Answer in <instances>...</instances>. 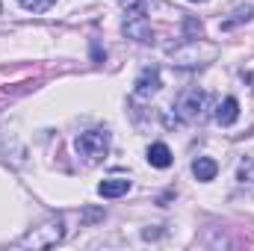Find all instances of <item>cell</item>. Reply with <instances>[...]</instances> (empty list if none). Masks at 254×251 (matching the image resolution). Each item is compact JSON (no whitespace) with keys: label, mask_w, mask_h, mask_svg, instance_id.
<instances>
[{"label":"cell","mask_w":254,"mask_h":251,"mask_svg":"<svg viewBox=\"0 0 254 251\" xmlns=\"http://www.w3.org/2000/svg\"><path fill=\"white\" fill-rule=\"evenodd\" d=\"M145 3H148V0H119V6H122L125 12H139V9H145Z\"/></svg>","instance_id":"5bb4252c"},{"label":"cell","mask_w":254,"mask_h":251,"mask_svg":"<svg viewBox=\"0 0 254 251\" xmlns=\"http://www.w3.org/2000/svg\"><path fill=\"white\" fill-rule=\"evenodd\" d=\"M63 237H65L63 219H60V216H54V219L42 222L39 228H30V231L21 237V243H18V246H24V249H51V246L63 243Z\"/></svg>","instance_id":"7a4b0ae2"},{"label":"cell","mask_w":254,"mask_h":251,"mask_svg":"<svg viewBox=\"0 0 254 251\" xmlns=\"http://www.w3.org/2000/svg\"><path fill=\"white\" fill-rule=\"evenodd\" d=\"M160 86H163L160 68H157V65H145V68L139 71L136 83H133V92H136V98H151V95L160 92Z\"/></svg>","instance_id":"8992f818"},{"label":"cell","mask_w":254,"mask_h":251,"mask_svg":"<svg viewBox=\"0 0 254 251\" xmlns=\"http://www.w3.org/2000/svg\"><path fill=\"white\" fill-rule=\"evenodd\" d=\"M74 151L89 160V163H98L110 154V133L107 130H86L74 139Z\"/></svg>","instance_id":"3957f363"},{"label":"cell","mask_w":254,"mask_h":251,"mask_svg":"<svg viewBox=\"0 0 254 251\" xmlns=\"http://www.w3.org/2000/svg\"><path fill=\"white\" fill-rule=\"evenodd\" d=\"M192 175H195L201 184H210V181L219 175V163L210 160V157H198V160H192Z\"/></svg>","instance_id":"30bf717a"},{"label":"cell","mask_w":254,"mask_h":251,"mask_svg":"<svg viewBox=\"0 0 254 251\" xmlns=\"http://www.w3.org/2000/svg\"><path fill=\"white\" fill-rule=\"evenodd\" d=\"M172 148L166 145V142H154L151 148H148V163L154 166V169H169L172 166Z\"/></svg>","instance_id":"9c48e42d"},{"label":"cell","mask_w":254,"mask_h":251,"mask_svg":"<svg viewBox=\"0 0 254 251\" xmlns=\"http://www.w3.org/2000/svg\"><path fill=\"white\" fill-rule=\"evenodd\" d=\"M18 3H21L27 12H48L57 0H18Z\"/></svg>","instance_id":"4fadbf2b"},{"label":"cell","mask_w":254,"mask_h":251,"mask_svg":"<svg viewBox=\"0 0 254 251\" xmlns=\"http://www.w3.org/2000/svg\"><path fill=\"white\" fill-rule=\"evenodd\" d=\"M237 119H240V101H237L234 95H228V98L219 104V110H216V122L222 127H231Z\"/></svg>","instance_id":"52a82bcc"},{"label":"cell","mask_w":254,"mask_h":251,"mask_svg":"<svg viewBox=\"0 0 254 251\" xmlns=\"http://www.w3.org/2000/svg\"><path fill=\"white\" fill-rule=\"evenodd\" d=\"M175 116L187 125H201L210 116V95L201 89H187L175 101Z\"/></svg>","instance_id":"6da1fadb"},{"label":"cell","mask_w":254,"mask_h":251,"mask_svg":"<svg viewBox=\"0 0 254 251\" xmlns=\"http://www.w3.org/2000/svg\"><path fill=\"white\" fill-rule=\"evenodd\" d=\"M252 18H254V6H252V3H246V6H237V9H234V18L222 21V30H234V27H240L243 21H252Z\"/></svg>","instance_id":"7c38bea8"},{"label":"cell","mask_w":254,"mask_h":251,"mask_svg":"<svg viewBox=\"0 0 254 251\" xmlns=\"http://www.w3.org/2000/svg\"><path fill=\"white\" fill-rule=\"evenodd\" d=\"M237 187L243 189V192H249V195H254V160L252 157H246L240 163V169H237Z\"/></svg>","instance_id":"8fae6325"},{"label":"cell","mask_w":254,"mask_h":251,"mask_svg":"<svg viewBox=\"0 0 254 251\" xmlns=\"http://www.w3.org/2000/svg\"><path fill=\"white\" fill-rule=\"evenodd\" d=\"M122 30H125L127 39H133V42H139V45H151V42H154V30H151V21H148L145 9H139V12H127Z\"/></svg>","instance_id":"5b68a950"},{"label":"cell","mask_w":254,"mask_h":251,"mask_svg":"<svg viewBox=\"0 0 254 251\" xmlns=\"http://www.w3.org/2000/svg\"><path fill=\"white\" fill-rule=\"evenodd\" d=\"M213 57H216V48L213 45H204L201 39H187L184 48L172 51V60H175V65H181V68H201V65L210 63Z\"/></svg>","instance_id":"277c9868"},{"label":"cell","mask_w":254,"mask_h":251,"mask_svg":"<svg viewBox=\"0 0 254 251\" xmlns=\"http://www.w3.org/2000/svg\"><path fill=\"white\" fill-rule=\"evenodd\" d=\"M190 3H207V0H190Z\"/></svg>","instance_id":"9a60e30c"},{"label":"cell","mask_w":254,"mask_h":251,"mask_svg":"<svg viewBox=\"0 0 254 251\" xmlns=\"http://www.w3.org/2000/svg\"><path fill=\"white\" fill-rule=\"evenodd\" d=\"M130 192V181L127 178H107L98 184V195L101 198H122Z\"/></svg>","instance_id":"ba28073f"}]
</instances>
